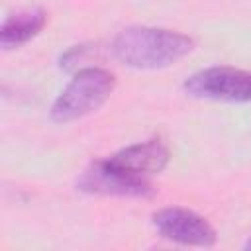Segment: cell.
Segmentation results:
<instances>
[{"instance_id":"6da1fadb","label":"cell","mask_w":251,"mask_h":251,"mask_svg":"<svg viewBox=\"0 0 251 251\" xmlns=\"http://www.w3.org/2000/svg\"><path fill=\"white\" fill-rule=\"evenodd\" d=\"M110 49L122 65L139 71H153L171 67L192 53L194 39L175 29L129 25L114 37Z\"/></svg>"},{"instance_id":"7a4b0ae2","label":"cell","mask_w":251,"mask_h":251,"mask_svg":"<svg viewBox=\"0 0 251 251\" xmlns=\"http://www.w3.org/2000/svg\"><path fill=\"white\" fill-rule=\"evenodd\" d=\"M116 76L102 67H82L59 92L49 114L57 124H69L96 112L114 92Z\"/></svg>"},{"instance_id":"3957f363","label":"cell","mask_w":251,"mask_h":251,"mask_svg":"<svg viewBox=\"0 0 251 251\" xmlns=\"http://www.w3.org/2000/svg\"><path fill=\"white\" fill-rule=\"evenodd\" d=\"M188 96L218 102H251V71L235 67H208L182 82Z\"/></svg>"},{"instance_id":"277c9868","label":"cell","mask_w":251,"mask_h":251,"mask_svg":"<svg viewBox=\"0 0 251 251\" xmlns=\"http://www.w3.org/2000/svg\"><path fill=\"white\" fill-rule=\"evenodd\" d=\"M76 190L84 194L118 198H151L155 194L149 178L129 175L114 167L108 159L94 161L90 167H86L76 180Z\"/></svg>"},{"instance_id":"5b68a950","label":"cell","mask_w":251,"mask_h":251,"mask_svg":"<svg viewBox=\"0 0 251 251\" xmlns=\"http://www.w3.org/2000/svg\"><path fill=\"white\" fill-rule=\"evenodd\" d=\"M151 222L163 239L178 245L212 247L218 239L216 229L204 216L182 206L161 208L151 216Z\"/></svg>"},{"instance_id":"8992f818","label":"cell","mask_w":251,"mask_h":251,"mask_svg":"<svg viewBox=\"0 0 251 251\" xmlns=\"http://www.w3.org/2000/svg\"><path fill=\"white\" fill-rule=\"evenodd\" d=\"M171 153L169 147L161 141V139H147V141H139L133 145H127L124 149H120L118 153H114L112 157H108V161L141 178H149L151 175L161 173L167 165H169Z\"/></svg>"},{"instance_id":"52a82bcc","label":"cell","mask_w":251,"mask_h":251,"mask_svg":"<svg viewBox=\"0 0 251 251\" xmlns=\"http://www.w3.org/2000/svg\"><path fill=\"white\" fill-rule=\"evenodd\" d=\"M47 24V12L41 8H27L10 14L0 27V47L16 49L33 39Z\"/></svg>"},{"instance_id":"ba28073f","label":"cell","mask_w":251,"mask_h":251,"mask_svg":"<svg viewBox=\"0 0 251 251\" xmlns=\"http://www.w3.org/2000/svg\"><path fill=\"white\" fill-rule=\"evenodd\" d=\"M245 249H249V251H251V237L247 239V243H245Z\"/></svg>"}]
</instances>
